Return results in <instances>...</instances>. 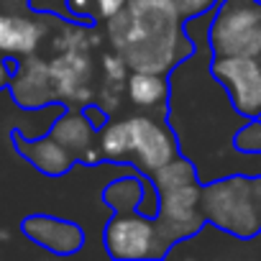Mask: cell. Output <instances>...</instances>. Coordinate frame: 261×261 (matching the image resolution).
Listing matches in <instances>:
<instances>
[{
    "label": "cell",
    "mask_w": 261,
    "mask_h": 261,
    "mask_svg": "<svg viewBox=\"0 0 261 261\" xmlns=\"http://www.w3.org/2000/svg\"><path fill=\"white\" fill-rule=\"evenodd\" d=\"M210 72L225 87L233 108L243 118L261 115V59L258 57H215Z\"/></svg>",
    "instance_id": "obj_4"
},
{
    "label": "cell",
    "mask_w": 261,
    "mask_h": 261,
    "mask_svg": "<svg viewBox=\"0 0 261 261\" xmlns=\"http://www.w3.org/2000/svg\"><path fill=\"white\" fill-rule=\"evenodd\" d=\"M125 3H128V0H92V6H95V11H97L100 18H110V16H115Z\"/></svg>",
    "instance_id": "obj_21"
},
{
    "label": "cell",
    "mask_w": 261,
    "mask_h": 261,
    "mask_svg": "<svg viewBox=\"0 0 261 261\" xmlns=\"http://www.w3.org/2000/svg\"><path fill=\"white\" fill-rule=\"evenodd\" d=\"M23 230L41 246L59 251V253H69L74 248L82 246V230H77L72 223L57 220V218H46V215H34L23 223Z\"/></svg>",
    "instance_id": "obj_10"
},
{
    "label": "cell",
    "mask_w": 261,
    "mask_h": 261,
    "mask_svg": "<svg viewBox=\"0 0 261 261\" xmlns=\"http://www.w3.org/2000/svg\"><path fill=\"white\" fill-rule=\"evenodd\" d=\"M44 26L21 13H0V51L26 57L34 54L41 44Z\"/></svg>",
    "instance_id": "obj_9"
},
{
    "label": "cell",
    "mask_w": 261,
    "mask_h": 261,
    "mask_svg": "<svg viewBox=\"0 0 261 261\" xmlns=\"http://www.w3.org/2000/svg\"><path fill=\"white\" fill-rule=\"evenodd\" d=\"M11 80V74H8V69H6V64L3 62H0V87H3L6 82Z\"/></svg>",
    "instance_id": "obj_26"
},
{
    "label": "cell",
    "mask_w": 261,
    "mask_h": 261,
    "mask_svg": "<svg viewBox=\"0 0 261 261\" xmlns=\"http://www.w3.org/2000/svg\"><path fill=\"white\" fill-rule=\"evenodd\" d=\"M51 136L67 149V151H85L92 144V123L82 113H69L54 123Z\"/></svg>",
    "instance_id": "obj_13"
},
{
    "label": "cell",
    "mask_w": 261,
    "mask_h": 261,
    "mask_svg": "<svg viewBox=\"0 0 261 261\" xmlns=\"http://www.w3.org/2000/svg\"><path fill=\"white\" fill-rule=\"evenodd\" d=\"M233 146L243 154H261V120L248 118L233 136Z\"/></svg>",
    "instance_id": "obj_17"
},
{
    "label": "cell",
    "mask_w": 261,
    "mask_h": 261,
    "mask_svg": "<svg viewBox=\"0 0 261 261\" xmlns=\"http://www.w3.org/2000/svg\"><path fill=\"white\" fill-rule=\"evenodd\" d=\"M46 64H49V82H51L54 97H62L72 105L90 102L92 59L87 57V51H62Z\"/></svg>",
    "instance_id": "obj_7"
},
{
    "label": "cell",
    "mask_w": 261,
    "mask_h": 261,
    "mask_svg": "<svg viewBox=\"0 0 261 261\" xmlns=\"http://www.w3.org/2000/svg\"><path fill=\"white\" fill-rule=\"evenodd\" d=\"M80 154H82V159H85V162H90V164L100 159V151H95L92 146H87V149H85V151H80Z\"/></svg>",
    "instance_id": "obj_25"
},
{
    "label": "cell",
    "mask_w": 261,
    "mask_h": 261,
    "mask_svg": "<svg viewBox=\"0 0 261 261\" xmlns=\"http://www.w3.org/2000/svg\"><path fill=\"white\" fill-rule=\"evenodd\" d=\"M218 3H220V0H174V8L182 16V21H187V18L202 16L207 11H215Z\"/></svg>",
    "instance_id": "obj_20"
},
{
    "label": "cell",
    "mask_w": 261,
    "mask_h": 261,
    "mask_svg": "<svg viewBox=\"0 0 261 261\" xmlns=\"http://www.w3.org/2000/svg\"><path fill=\"white\" fill-rule=\"evenodd\" d=\"M90 34L82 29H67L64 36H57L54 46L62 51H87V46L97 44V39H87Z\"/></svg>",
    "instance_id": "obj_18"
},
{
    "label": "cell",
    "mask_w": 261,
    "mask_h": 261,
    "mask_svg": "<svg viewBox=\"0 0 261 261\" xmlns=\"http://www.w3.org/2000/svg\"><path fill=\"white\" fill-rule=\"evenodd\" d=\"M154 174V185H156V192H167V190H174V187H185V185H192V182H200L197 177V167L195 162L190 159H169L164 167H159Z\"/></svg>",
    "instance_id": "obj_14"
},
{
    "label": "cell",
    "mask_w": 261,
    "mask_h": 261,
    "mask_svg": "<svg viewBox=\"0 0 261 261\" xmlns=\"http://www.w3.org/2000/svg\"><path fill=\"white\" fill-rule=\"evenodd\" d=\"M128 85V97L139 108H154L169 97V82L156 74V72H139L134 69L125 77Z\"/></svg>",
    "instance_id": "obj_12"
},
{
    "label": "cell",
    "mask_w": 261,
    "mask_h": 261,
    "mask_svg": "<svg viewBox=\"0 0 261 261\" xmlns=\"http://www.w3.org/2000/svg\"><path fill=\"white\" fill-rule=\"evenodd\" d=\"M16 146L26 154V159L34 167H39L46 174H64L69 169V164H72L69 151L54 136L39 139V141H21V139H16Z\"/></svg>",
    "instance_id": "obj_11"
},
{
    "label": "cell",
    "mask_w": 261,
    "mask_h": 261,
    "mask_svg": "<svg viewBox=\"0 0 261 261\" xmlns=\"http://www.w3.org/2000/svg\"><path fill=\"white\" fill-rule=\"evenodd\" d=\"M100 151L108 159L120 162L123 156L130 154V125L128 120H113L105 125L102 136H100Z\"/></svg>",
    "instance_id": "obj_16"
},
{
    "label": "cell",
    "mask_w": 261,
    "mask_h": 261,
    "mask_svg": "<svg viewBox=\"0 0 261 261\" xmlns=\"http://www.w3.org/2000/svg\"><path fill=\"white\" fill-rule=\"evenodd\" d=\"M141 200H144V179H136V177H123L105 190V202L113 205L118 213H128L139 207Z\"/></svg>",
    "instance_id": "obj_15"
},
{
    "label": "cell",
    "mask_w": 261,
    "mask_h": 261,
    "mask_svg": "<svg viewBox=\"0 0 261 261\" xmlns=\"http://www.w3.org/2000/svg\"><path fill=\"white\" fill-rule=\"evenodd\" d=\"M100 95H102V97H100V100H102V110H105V113H113V110L118 108V95H120V92L115 90V85L108 82V85L100 90Z\"/></svg>",
    "instance_id": "obj_22"
},
{
    "label": "cell",
    "mask_w": 261,
    "mask_h": 261,
    "mask_svg": "<svg viewBox=\"0 0 261 261\" xmlns=\"http://www.w3.org/2000/svg\"><path fill=\"white\" fill-rule=\"evenodd\" d=\"M253 192H256V200L261 205V177H253Z\"/></svg>",
    "instance_id": "obj_27"
},
{
    "label": "cell",
    "mask_w": 261,
    "mask_h": 261,
    "mask_svg": "<svg viewBox=\"0 0 261 261\" xmlns=\"http://www.w3.org/2000/svg\"><path fill=\"white\" fill-rule=\"evenodd\" d=\"M92 0H67V11L74 16V18H80V16H90L92 13Z\"/></svg>",
    "instance_id": "obj_23"
},
{
    "label": "cell",
    "mask_w": 261,
    "mask_h": 261,
    "mask_svg": "<svg viewBox=\"0 0 261 261\" xmlns=\"http://www.w3.org/2000/svg\"><path fill=\"white\" fill-rule=\"evenodd\" d=\"M11 87H13L16 102L23 108H39V105L54 100V90L49 82V64L31 54L23 57L18 72L11 80Z\"/></svg>",
    "instance_id": "obj_8"
},
{
    "label": "cell",
    "mask_w": 261,
    "mask_h": 261,
    "mask_svg": "<svg viewBox=\"0 0 261 261\" xmlns=\"http://www.w3.org/2000/svg\"><path fill=\"white\" fill-rule=\"evenodd\" d=\"M102 74H105L108 82L123 85L125 77H128V64H125V59H123L118 51H115V54H105V57H102Z\"/></svg>",
    "instance_id": "obj_19"
},
{
    "label": "cell",
    "mask_w": 261,
    "mask_h": 261,
    "mask_svg": "<svg viewBox=\"0 0 261 261\" xmlns=\"http://www.w3.org/2000/svg\"><path fill=\"white\" fill-rule=\"evenodd\" d=\"M105 248L113 258L162 256L154 220L144 213H118L105 228Z\"/></svg>",
    "instance_id": "obj_5"
},
{
    "label": "cell",
    "mask_w": 261,
    "mask_h": 261,
    "mask_svg": "<svg viewBox=\"0 0 261 261\" xmlns=\"http://www.w3.org/2000/svg\"><path fill=\"white\" fill-rule=\"evenodd\" d=\"M108 21L113 49L128 69L167 74L195 51L174 0H128Z\"/></svg>",
    "instance_id": "obj_1"
},
{
    "label": "cell",
    "mask_w": 261,
    "mask_h": 261,
    "mask_svg": "<svg viewBox=\"0 0 261 261\" xmlns=\"http://www.w3.org/2000/svg\"><path fill=\"white\" fill-rule=\"evenodd\" d=\"M128 125H130V156L141 169L156 172L159 167H164L169 159L177 156V141L167 125L146 115L128 118Z\"/></svg>",
    "instance_id": "obj_6"
},
{
    "label": "cell",
    "mask_w": 261,
    "mask_h": 261,
    "mask_svg": "<svg viewBox=\"0 0 261 261\" xmlns=\"http://www.w3.org/2000/svg\"><path fill=\"white\" fill-rule=\"evenodd\" d=\"M207 44L215 57H261V3L220 0L213 11Z\"/></svg>",
    "instance_id": "obj_3"
},
{
    "label": "cell",
    "mask_w": 261,
    "mask_h": 261,
    "mask_svg": "<svg viewBox=\"0 0 261 261\" xmlns=\"http://www.w3.org/2000/svg\"><path fill=\"white\" fill-rule=\"evenodd\" d=\"M200 213L207 223L238 238L261 233V205L253 192L251 174H230L205 182L200 195Z\"/></svg>",
    "instance_id": "obj_2"
},
{
    "label": "cell",
    "mask_w": 261,
    "mask_h": 261,
    "mask_svg": "<svg viewBox=\"0 0 261 261\" xmlns=\"http://www.w3.org/2000/svg\"><path fill=\"white\" fill-rule=\"evenodd\" d=\"M85 115L90 118L92 125H102V123H105V110H102V108H87Z\"/></svg>",
    "instance_id": "obj_24"
}]
</instances>
